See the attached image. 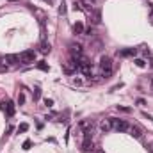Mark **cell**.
<instances>
[{
	"label": "cell",
	"mask_w": 153,
	"mask_h": 153,
	"mask_svg": "<svg viewBox=\"0 0 153 153\" xmlns=\"http://www.w3.org/2000/svg\"><path fill=\"white\" fill-rule=\"evenodd\" d=\"M100 68H101V75L105 78H109L112 75V61H110V57H107V55L101 57L100 59Z\"/></svg>",
	"instance_id": "obj_1"
},
{
	"label": "cell",
	"mask_w": 153,
	"mask_h": 153,
	"mask_svg": "<svg viewBox=\"0 0 153 153\" xmlns=\"http://www.w3.org/2000/svg\"><path fill=\"white\" fill-rule=\"evenodd\" d=\"M109 119H110L112 130H116V132H128L130 130V125L125 119H116V118H109Z\"/></svg>",
	"instance_id": "obj_2"
},
{
	"label": "cell",
	"mask_w": 153,
	"mask_h": 153,
	"mask_svg": "<svg viewBox=\"0 0 153 153\" xmlns=\"http://www.w3.org/2000/svg\"><path fill=\"white\" fill-rule=\"evenodd\" d=\"M34 61H36L34 50H25V52L20 54V63H22V64H32Z\"/></svg>",
	"instance_id": "obj_3"
},
{
	"label": "cell",
	"mask_w": 153,
	"mask_h": 153,
	"mask_svg": "<svg viewBox=\"0 0 153 153\" xmlns=\"http://www.w3.org/2000/svg\"><path fill=\"white\" fill-rule=\"evenodd\" d=\"M78 69L82 71L86 77H93V64H91L87 59H82V61H80V68H78Z\"/></svg>",
	"instance_id": "obj_4"
},
{
	"label": "cell",
	"mask_w": 153,
	"mask_h": 153,
	"mask_svg": "<svg viewBox=\"0 0 153 153\" xmlns=\"http://www.w3.org/2000/svg\"><path fill=\"white\" fill-rule=\"evenodd\" d=\"M0 105H2V109L5 110V114L9 116V118H11V116H14V103H13V101H2V103H0Z\"/></svg>",
	"instance_id": "obj_5"
},
{
	"label": "cell",
	"mask_w": 153,
	"mask_h": 153,
	"mask_svg": "<svg viewBox=\"0 0 153 153\" xmlns=\"http://www.w3.org/2000/svg\"><path fill=\"white\" fill-rule=\"evenodd\" d=\"M69 50H71V54H73V57H80V55H82V46H80L78 43H71Z\"/></svg>",
	"instance_id": "obj_6"
},
{
	"label": "cell",
	"mask_w": 153,
	"mask_h": 153,
	"mask_svg": "<svg viewBox=\"0 0 153 153\" xmlns=\"http://www.w3.org/2000/svg\"><path fill=\"white\" fill-rule=\"evenodd\" d=\"M128 132H130V135H132V137H135V139H141V137H142V132H141L139 126H130Z\"/></svg>",
	"instance_id": "obj_7"
},
{
	"label": "cell",
	"mask_w": 153,
	"mask_h": 153,
	"mask_svg": "<svg viewBox=\"0 0 153 153\" xmlns=\"http://www.w3.org/2000/svg\"><path fill=\"white\" fill-rule=\"evenodd\" d=\"M135 54H137L135 48H126V50H121V52H119L121 57H132V55H135Z\"/></svg>",
	"instance_id": "obj_8"
},
{
	"label": "cell",
	"mask_w": 153,
	"mask_h": 153,
	"mask_svg": "<svg viewBox=\"0 0 153 153\" xmlns=\"http://www.w3.org/2000/svg\"><path fill=\"white\" fill-rule=\"evenodd\" d=\"M4 61L7 64H16V63H20V55H5Z\"/></svg>",
	"instance_id": "obj_9"
},
{
	"label": "cell",
	"mask_w": 153,
	"mask_h": 153,
	"mask_svg": "<svg viewBox=\"0 0 153 153\" xmlns=\"http://www.w3.org/2000/svg\"><path fill=\"white\" fill-rule=\"evenodd\" d=\"M100 128L103 130V132H109V130H112V125H110V119H103L100 123Z\"/></svg>",
	"instance_id": "obj_10"
},
{
	"label": "cell",
	"mask_w": 153,
	"mask_h": 153,
	"mask_svg": "<svg viewBox=\"0 0 153 153\" xmlns=\"http://www.w3.org/2000/svg\"><path fill=\"white\" fill-rule=\"evenodd\" d=\"M82 148H84L86 151L93 150V148H95V146H93V139H84V142H82Z\"/></svg>",
	"instance_id": "obj_11"
},
{
	"label": "cell",
	"mask_w": 153,
	"mask_h": 153,
	"mask_svg": "<svg viewBox=\"0 0 153 153\" xmlns=\"http://www.w3.org/2000/svg\"><path fill=\"white\" fill-rule=\"evenodd\" d=\"M50 50H52V46H50V43L43 41V43H41V52H43V54H48Z\"/></svg>",
	"instance_id": "obj_12"
},
{
	"label": "cell",
	"mask_w": 153,
	"mask_h": 153,
	"mask_svg": "<svg viewBox=\"0 0 153 153\" xmlns=\"http://www.w3.org/2000/svg\"><path fill=\"white\" fill-rule=\"evenodd\" d=\"M73 30H75V34H84V25L82 23H75Z\"/></svg>",
	"instance_id": "obj_13"
},
{
	"label": "cell",
	"mask_w": 153,
	"mask_h": 153,
	"mask_svg": "<svg viewBox=\"0 0 153 153\" xmlns=\"http://www.w3.org/2000/svg\"><path fill=\"white\" fill-rule=\"evenodd\" d=\"M27 130H29V125H27V123H22V125L18 126V134H25Z\"/></svg>",
	"instance_id": "obj_14"
},
{
	"label": "cell",
	"mask_w": 153,
	"mask_h": 153,
	"mask_svg": "<svg viewBox=\"0 0 153 153\" xmlns=\"http://www.w3.org/2000/svg\"><path fill=\"white\" fill-rule=\"evenodd\" d=\"M23 103H25V95L20 93V95H18V105H23Z\"/></svg>",
	"instance_id": "obj_15"
},
{
	"label": "cell",
	"mask_w": 153,
	"mask_h": 153,
	"mask_svg": "<svg viewBox=\"0 0 153 153\" xmlns=\"http://www.w3.org/2000/svg\"><path fill=\"white\" fill-rule=\"evenodd\" d=\"M37 68H39V69H43V71H48V66L43 63V61H41V63H37Z\"/></svg>",
	"instance_id": "obj_16"
},
{
	"label": "cell",
	"mask_w": 153,
	"mask_h": 153,
	"mask_svg": "<svg viewBox=\"0 0 153 153\" xmlns=\"http://www.w3.org/2000/svg\"><path fill=\"white\" fill-rule=\"evenodd\" d=\"M135 64H137L139 68H144V66H146V63H144L142 59H135Z\"/></svg>",
	"instance_id": "obj_17"
},
{
	"label": "cell",
	"mask_w": 153,
	"mask_h": 153,
	"mask_svg": "<svg viewBox=\"0 0 153 153\" xmlns=\"http://www.w3.org/2000/svg\"><path fill=\"white\" fill-rule=\"evenodd\" d=\"M39 96H41V91H39V87H36L34 89V100H37Z\"/></svg>",
	"instance_id": "obj_18"
},
{
	"label": "cell",
	"mask_w": 153,
	"mask_h": 153,
	"mask_svg": "<svg viewBox=\"0 0 153 153\" xmlns=\"http://www.w3.org/2000/svg\"><path fill=\"white\" fill-rule=\"evenodd\" d=\"M30 146H32V142H30V141H25L23 142V150H30Z\"/></svg>",
	"instance_id": "obj_19"
},
{
	"label": "cell",
	"mask_w": 153,
	"mask_h": 153,
	"mask_svg": "<svg viewBox=\"0 0 153 153\" xmlns=\"http://www.w3.org/2000/svg\"><path fill=\"white\" fill-rule=\"evenodd\" d=\"M84 34L86 36H91V34H93V29H84Z\"/></svg>",
	"instance_id": "obj_20"
},
{
	"label": "cell",
	"mask_w": 153,
	"mask_h": 153,
	"mask_svg": "<svg viewBox=\"0 0 153 153\" xmlns=\"http://www.w3.org/2000/svg\"><path fill=\"white\" fill-rule=\"evenodd\" d=\"M45 105H48V107H52V105H54V101H52V100H48V98H46V100H45Z\"/></svg>",
	"instance_id": "obj_21"
},
{
	"label": "cell",
	"mask_w": 153,
	"mask_h": 153,
	"mask_svg": "<svg viewBox=\"0 0 153 153\" xmlns=\"http://www.w3.org/2000/svg\"><path fill=\"white\" fill-rule=\"evenodd\" d=\"M144 103H146V101L142 100V98H139V100H137V105H141V107H142V105H144Z\"/></svg>",
	"instance_id": "obj_22"
},
{
	"label": "cell",
	"mask_w": 153,
	"mask_h": 153,
	"mask_svg": "<svg viewBox=\"0 0 153 153\" xmlns=\"http://www.w3.org/2000/svg\"><path fill=\"white\" fill-rule=\"evenodd\" d=\"M150 84H151V86H153V77H151V80H150Z\"/></svg>",
	"instance_id": "obj_23"
},
{
	"label": "cell",
	"mask_w": 153,
	"mask_h": 153,
	"mask_svg": "<svg viewBox=\"0 0 153 153\" xmlns=\"http://www.w3.org/2000/svg\"><path fill=\"white\" fill-rule=\"evenodd\" d=\"M9 2H16V0H9Z\"/></svg>",
	"instance_id": "obj_24"
},
{
	"label": "cell",
	"mask_w": 153,
	"mask_h": 153,
	"mask_svg": "<svg viewBox=\"0 0 153 153\" xmlns=\"http://www.w3.org/2000/svg\"><path fill=\"white\" fill-rule=\"evenodd\" d=\"M151 66H153V59H151Z\"/></svg>",
	"instance_id": "obj_25"
},
{
	"label": "cell",
	"mask_w": 153,
	"mask_h": 153,
	"mask_svg": "<svg viewBox=\"0 0 153 153\" xmlns=\"http://www.w3.org/2000/svg\"><path fill=\"white\" fill-rule=\"evenodd\" d=\"M96 153H103V151H96Z\"/></svg>",
	"instance_id": "obj_26"
}]
</instances>
